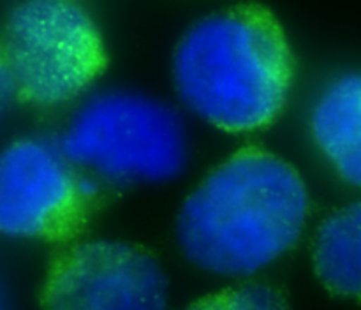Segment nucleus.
Segmentation results:
<instances>
[{
    "label": "nucleus",
    "mask_w": 361,
    "mask_h": 310,
    "mask_svg": "<svg viewBox=\"0 0 361 310\" xmlns=\"http://www.w3.org/2000/svg\"><path fill=\"white\" fill-rule=\"evenodd\" d=\"M309 208L305 182L288 161L245 147L187 196L176 240L183 256L207 273L252 277L296 245Z\"/></svg>",
    "instance_id": "obj_1"
},
{
    "label": "nucleus",
    "mask_w": 361,
    "mask_h": 310,
    "mask_svg": "<svg viewBox=\"0 0 361 310\" xmlns=\"http://www.w3.org/2000/svg\"><path fill=\"white\" fill-rule=\"evenodd\" d=\"M173 83L196 116L226 132H252L282 113L293 53L267 7L240 4L194 21L176 44Z\"/></svg>",
    "instance_id": "obj_2"
},
{
    "label": "nucleus",
    "mask_w": 361,
    "mask_h": 310,
    "mask_svg": "<svg viewBox=\"0 0 361 310\" xmlns=\"http://www.w3.org/2000/svg\"><path fill=\"white\" fill-rule=\"evenodd\" d=\"M60 150L95 182L161 183L189 161V136L178 113L133 90H106L81 102Z\"/></svg>",
    "instance_id": "obj_3"
},
{
    "label": "nucleus",
    "mask_w": 361,
    "mask_h": 310,
    "mask_svg": "<svg viewBox=\"0 0 361 310\" xmlns=\"http://www.w3.org/2000/svg\"><path fill=\"white\" fill-rule=\"evenodd\" d=\"M0 51L16 99L53 108L80 97L108 66L104 39L92 14L69 0H34L11 7Z\"/></svg>",
    "instance_id": "obj_4"
},
{
    "label": "nucleus",
    "mask_w": 361,
    "mask_h": 310,
    "mask_svg": "<svg viewBox=\"0 0 361 310\" xmlns=\"http://www.w3.org/2000/svg\"><path fill=\"white\" fill-rule=\"evenodd\" d=\"M99 203V183L42 137L0 150V235L16 240L74 238Z\"/></svg>",
    "instance_id": "obj_5"
},
{
    "label": "nucleus",
    "mask_w": 361,
    "mask_h": 310,
    "mask_svg": "<svg viewBox=\"0 0 361 310\" xmlns=\"http://www.w3.org/2000/svg\"><path fill=\"white\" fill-rule=\"evenodd\" d=\"M44 310H168V277L154 254L116 240H90L51 261Z\"/></svg>",
    "instance_id": "obj_6"
},
{
    "label": "nucleus",
    "mask_w": 361,
    "mask_h": 310,
    "mask_svg": "<svg viewBox=\"0 0 361 310\" xmlns=\"http://www.w3.org/2000/svg\"><path fill=\"white\" fill-rule=\"evenodd\" d=\"M310 130L335 171L361 187V70L335 78L321 92L310 113Z\"/></svg>",
    "instance_id": "obj_7"
},
{
    "label": "nucleus",
    "mask_w": 361,
    "mask_h": 310,
    "mask_svg": "<svg viewBox=\"0 0 361 310\" xmlns=\"http://www.w3.org/2000/svg\"><path fill=\"white\" fill-rule=\"evenodd\" d=\"M314 268L324 287L361 302V199L324 218L314 242Z\"/></svg>",
    "instance_id": "obj_8"
},
{
    "label": "nucleus",
    "mask_w": 361,
    "mask_h": 310,
    "mask_svg": "<svg viewBox=\"0 0 361 310\" xmlns=\"http://www.w3.org/2000/svg\"><path fill=\"white\" fill-rule=\"evenodd\" d=\"M185 310H289V306L270 285L243 284L201 296Z\"/></svg>",
    "instance_id": "obj_9"
},
{
    "label": "nucleus",
    "mask_w": 361,
    "mask_h": 310,
    "mask_svg": "<svg viewBox=\"0 0 361 310\" xmlns=\"http://www.w3.org/2000/svg\"><path fill=\"white\" fill-rule=\"evenodd\" d=\"M14 101H16V92H14L13 78H11L6 60H4L2 51H0V123L9 115Z\"/></svg>",
    "instance_id": "obj_10"
},
{
    "label": "nucleus",
    "mask_w": 361,
    "mask_h": 310,
    "mask_svg": "<svg viewBox=\"0 0 361 310\" xmlns=\"http://www.w3.org/2000/svg\"><path fill=\"white\" fill-rule=\"evenodd\" d=\"M0 310H4V302H2V296H0Z\"/></svg>",
    "instance_id": "obj_11"
}]
</instances>
